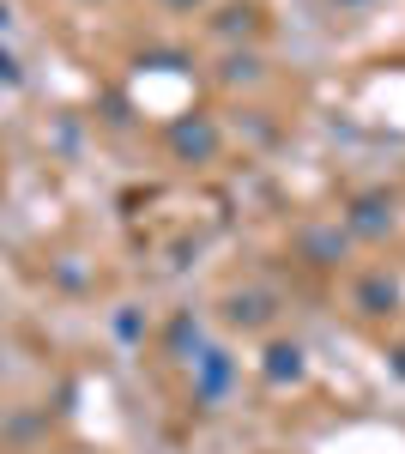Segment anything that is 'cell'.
Instances as JSON below:
<instances>
[{
  "label": "cell",
  "mask_w": 405,
  "mask_h": 454,
  "mask_svg": "<svg viewBox=\"0 0 405 454\" xmlns=\"http://www.w3.org/2000/svg\"><path fill=\"white\" fill-rule=\"evenodd\" d=\"M175 145H182V152H212V145H218V134H212V128H206V121H194V128H175Z\"/></svg>",
  "instance_id": "obj_1"
},
{
  "label": "cell",
  "mask_w": 405,
  "mask_h": 454,
  "mask_svg": "<svg viewBox=\"0 0 405 454\" xmlns=\"http://www.w3.org/2000/svg\"><path fill=\"white\" fill-rule=\"evenodd\" d=\"M272 376H297V351H291V346L272 351Z\"/></svg>",
  "instance_id": "obj_2"
},
{
  "label": "cell",
  "mask_w": 405,
  "mask_h": 454,
  "mask_svg": "<svg viewBox=\"0 0 405 454\" xmlns=\"http://www.w3.org/2000/svg\"><path fill=\"white\" fill-rule=\"evenodd\" d=\"M169 6H200V0H169Z\"/></svg>",
  "instance_id": "obj_3"
}]
</instances>
